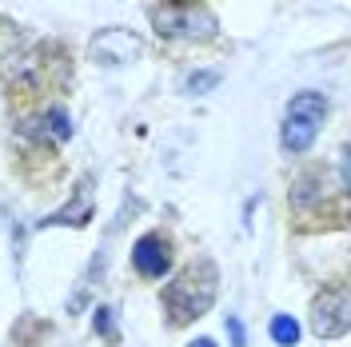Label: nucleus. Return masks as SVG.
<instances>
[{"label": "nucleus", "mask_w": 351, "mask_h": 347, "mask_svg": "<svg viewBox=\"0 0 351 347\" xmlns=\"http://www.w3.org/2000/svg\"><path fill=\"white\" fill-rule=\"evenodd\" d=\"M271 339L280 347H295L300 344V324H295L291 315H276V320H271Z\"/></svg>", "instance_id": "10"}, {"label": "nucleus", "mask_w": 351, "mask_h": 347, "mask_svg": "<svg viewBox=\"0 0 351 347\" xmlns=\"http://www.w3.org/2000/svg\"><path fill=\"white\" fill-rule=\"evenodd\" d=\"M311 331L319 339H339L351 331V283L343 287H328L315 296L311 304Z\"/></svg>", "instance_id": "4"}, {"label": "nucleus", "mask_w": 351, "mask_h": 347, "mask_svg": "<svg viewBox=\"0 0 351 347\" xmlns=\"http://www.w3.org/2000/svg\"><path fill=\"white\" fill-rule=\"evenodd\" d=\"M88 219H92V184L84 180V184L76 188V200H72L68 208H60L56 216L40 219V228H52V224H76V228H80V224H88Z\"/></svg>", "instance_id": "7"}, {"label": "nucleus", "mask_w": 351, "mask_h": 347, "mask_svg": "<svg viewBox=\"0 0 351 347\" xmlns=\"http://www.w3.org/2000/svg\"><path fill=\"white\" fill-rule=\"evenodd\" d=\"M216 287H219V272L212 260H196L188 263L168 287H164V311L176 327L199 320L208 307L216 304Z\"/></svg>", "instance_id": "1"}, {"label": "nucleus", "mask_w": 351, "mask_h": 347, "mask_svg": "<svg viewBox=\"0 0 351 347\" xmlns=\"http://www.w3.org/2000/svg\"><path fill=\"white\" fill-rule=\"evenodd\" d=\"M92 60L104 68H120V64H132L140 52H144V44L132 36L128 28H104V32H96L92 36Z\"/></svg>", "instance_id": "5"}, {"label": "nucleus", "mask_w": 351, "mask_h": 347, "mask_svg": "<svg viewBox=\"0 0 351 347\" xmlns=\"http://www.w3.org/2000/svg\"><path fill=\"white\" fill-rule=\"evenodd\" d=\"M36 132H44L52 144H64V140H72V116L64 108H48L40 116V128Z\"/></svg>", "instance_id": "8"}, {"label": "nucleus", "mask_w": 351, "mask_h": 347, "mask_svg": "<svg viewBox=\"0 0 351 347\" xmlns=\"http://www.w3.org/2000/svg\"><path fill=\"white\" fill-rule=\"evenodd\" d=\"M216 84H219L216 68H199V72H188V76H184V92H188V96H204V92H212Z\"/></svg>", "instance_id": "9"}, {"label": "nucleus", "mask_w": 351, "mask_h": 347, "mask_svg": "<svg viewBox=\"0 0 351 347\" xmlns=\"http://www.w3.org/2000/svg\"><path fill=\"white\" fill-rule=\"evenodd\" d=\"M328 116V96L324 92H295L287 100L284 112V132H280V144L287 156H304L315 140V132Z\"/></svg>", "instance_id": "2"}, {"label": "nucleus", "mask_w": 351, "mask_h": 347, "mask_svg": "<svg viewBox=\"0 0 351 347\" xmlns=\"http://www.w3.org/2000/svg\"><path fill=\"white\" fill-rule=\"evenodd\" d=\"M343 188L351 192V144L343 148Z\"/></svg>", "instance_id": "13"}, {"label": "nucleus", "mask_w": 351, "mask_h": 347, "mask_svg": "<svg viewBox=\"0 0 351 347\" xmlns=\"http://www.w3.org/2000/svg\"><path fill=\"white\" fill-rule=\"evenodd\" d=\"M188 347H216V344H212V339H192Z\"/></svg>", "instance_id": "14"}, {"label": "nucleus", "mask_w": 351, "mask_h": 347, "mask_svg": "<svg viewBox=\"0 0 351 347\" xmlns=\"http://www.w3.org/2000/svg\"><path fill=\"white\" fill-rule=\"evenodd\" d=\"M148 16L164 40H212L219 28L212 8L204 4H152Z\"/></svg>", "instance_id": "3"}, {"label": "nucleus", "mask_w": 351, "mask_h": 347, "mask_svg": "<svg viewBox=\"0 0 351 347\" xmlns=\"http://www.w3.org/2000/svg\"><path fill=\"white\" fill-rule=\"evenodd\" d=\"M132 267L144 276V280H164L168 267H172V248L160 232H148L132 243Z\"/></svg>", "instance_id": "6"}, {"label": "nucleus", "mask_w": 351, "mask_h": 347, "mask_svg": "<svg viewBox=\"0 0 351 347\" xmlns=\"http://www.w3.org/2000/svg\"><path fill=\"white\" fill-rule=\"evenodd\" d=\"M112 315H116L112 307H96V311H92V327H96V335H104V339L116 344V320H112Z\"/></svg>", "instance_id": "11"}, {"label": "nucleus", "mask_w": 351, "mask_h": 347, "mask_svg": "<svg viewBox=\"0 0 351 347\" xmlns=\"http://www.w3.org/2000/svg\"><path fill=\"white\" fill-rule=\"evenodd\" d=\"M228 335H232V347H247V335H243L240 315H228Z\"/></svg>", "instance_id": "12"}]
</instances>
